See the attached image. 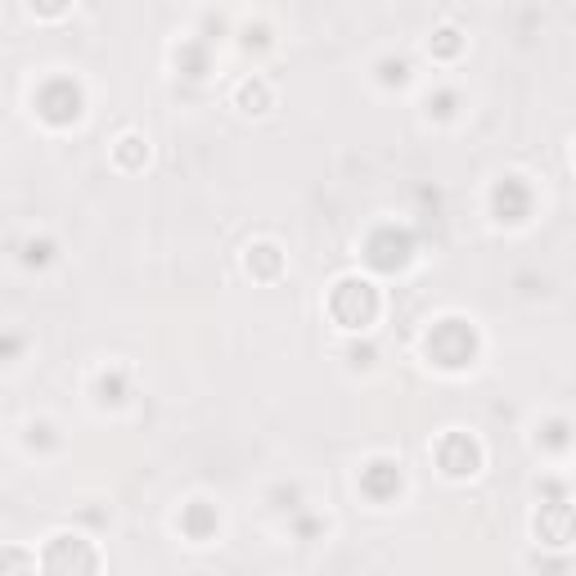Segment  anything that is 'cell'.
<instances>
[{
    "label": "cell",
    "mask_w": 576,
    "mask_h": 576,
    "mask_svg": "<svg viewBox=\"0 0 576 576\" xmlns=\"http://www.w3.org/2000/svg\"><path fill=\"white\" fill-rule=\"evenodd\" d=\"M378 360V347L374 342H347V365L351 369H369Z\"/></svg>",
    "instance_id": "obj_27"
},
{
    "label": "cell",
    "mask_w": 576,
    "mask_h": 576,
    "mask_svg": "<svg viewBox=\"0 0 576 576\" xmlns=\"http://www.w3.org/2000/svg\"><path fill=\"white\" fill-rule=\"evenodd\" d=\"M95 401L99 405H108V410H117V405H126L131 401V374H126L122 365H108V369H99L95 374Z\"/></svg>",
    "instance_id": "obj_12"
},
{
    "label": "cell",
    "mask_w": 576,
    "mask_h": 576,
    "mask_svg": "<svg viewBox=\"0 0 576 576\" xmlns=\"http://www.w3.org/2000/svg\"><path fill=\"white\" fill-rule=\"evenodd\" d=\"M410 77H414V63L405 59V54H383V59L374 63V81L383 90H401V86H410Z\"/></svg>",
    "instance_id": "obj_14"
},
{
    "label": "cell",
    "mask_w": 576,
    "mask_h": 576,
    "mask_svg": "<svg viewBox=\"0 0 576 576\" xmlns=\"http://www.w3.org/2000/svg\"><path fill=\"white\" fill-rule=\"evenodd\" d=\"M423 356L437 369L459 374V369L477 365V356H482V333H477V324L464 320V315H441V320L423 333Z\"/></svg>",
    "instance_id": "obj_1"
},
{
    "label": "cell",
    "mask_w": 576,
    "mask_h": 576,
    "mask_svg": "<svg viewBox=\"0 0 576 576\" xmlns=\"http://www.w3.org/2000/svg\"><path fill=\"white\" fill-rule=\"evenodd\" d=\"M536 491H540V500H572V495H567V486L558 482V477H545Z\"/></svg>",
    "instance_id": "obj_29"
},
{
    "label": "cell",
    "mask_w": 576,
    "mask_h": 576,
    "mask_svg": "<svg viewBox=\"0 0 576 576\" xmlns=\"http://www.w3.org/2000/svg\"><path fill=\"white\" fill-rule=\"evenodd\" d=\"M0 576H41L36 572V558L18 545H0Z\"/></svg>",
    "instance_id": "obj_22"
},
{
    "label": "cell",
    "mask_w": 576,
    "mask_h": 576,
    "mask_svg": "<svg viewBox=\"0 0 576 576\" xmlns=\"http://www.w3.org/2000/svg\"><path fill=\"white\" fill-rule=\"evenodd\" d=\"M239 45H243V50H270V27L266 23H248V27H243V32H239Z\"/></svg>",
    "instance_id": "obj_26"
},
{
    "label": "cell",
    "mask_w": 576,
    "mask_h": 576,
    "mask_svg": "<svg viewBox=\"0 0 576 576\" xmlns=\"http://www.w3.org/2000/svg\"><path fill=\"white\" fill-rule=\"evenodd\" d=\"M32 14H45V18H59V14H63V5H41V9H32Z\"/></svg>",
    "instance_id": "obj_31"
},
{
    "label": "cell",
    "mask_w": 576,
    "mask_h": 576,
    "mask_svg": "<svg viewBox=\"0 0 576 576\" xmlns=\"http://www.w3.org/2000/svg\"><path fill=\"white\" fill-rule=\"evenodd\" d=\"M486 207H491L495 225H527L536 212V189L527 176H500L486 194Z\"/></svg>",
    "instance_id": "obj_6"
},
{
    "label": "cell",
    "mask_w": 576,
    "mask_h": 576,
    "mask_svg": "<svg viewBox=\"0 0 576 576\" xmlns=\"http://www.w3.org/2000/svg\"><path fill=\"white\" fill-rule=\"evenodd\" d=\"M540 446H545V450H554V455H558V450H567V446H572V423H567V419H549L545 423V428H540Z\"/></svg>",
    "instance_id": "obj_24"
},
{
    "label": "cell",
    "mask_w": 576,
    "mask_h": 576,
    "mask_svg": "<svg viewBox=\"0 0 576 576\" xmlns=\"http://www.w3.org/2000/svg\"><path fill=\"white\" fill-rule=\"evenodd\" d=\"M18 261H23L27 270H45L54 261V239H45V234H32V239H23V248H18Z\"/></svg>",
    "instance_id": "obj_21"
},
{
    "label": "cell",
    "mask_w": 576,
    "mask_h": 576,
    "mask_svg": "<svg viewBox=\"0 0 576 576\" xmlns=\"http://www.w3.org/2000/svg\"><path fill=\"white\" fill-rule=\"evenodd\" d=\"M423 108H428V117H437V122H450V117L464 108V95H459L455 86H437V90H428Z\"/></svg>",
    "instance_id": "obj_17"
},
{
    "label": "cell",
    "mask_w": 576,
    "mask_h": 576,
    "mask_svg": "<svg viewBox=\"0 0 576 576\" xmlns=\"http://www.w3.org/2000/svg\"><path fill=\"white\" fill-rule=\"evenodd\" d=\"M171 63H176L180 77L198 86V81H207V72H212V45L189 36V41H180L176 50H171Z\"/></svg>",
    "instance_id": "obj_11"
},
{
    "label": "cell",
    "mask_w": 576,
    "mask_h": 576,
    "mask_svg": "<svg viewBox=\"0 0 576 576\" xmlns=\"http://www.w3.org/2000/svg\"><path fill=\"white\" fill-rule=\"evenodd\" d=\"M23 351H27L23 333H18V329H0V365H14Z\"/></svg>",
    "instance_id": "obj_25"
},
{
    "label": "cell",
    "mask_w": 576,
    "mask_h": 576,
    "mask_svg": "<svg viewBox=\"0 0 576 576\" xmlns=\"http://www.w3.org/2000/svg\"><path fill=\"white\" fill-rule=\"evenodd\" d=\"M243 266H248L252 279H279L284 275V252H279L275 243H252L248 257H243Z\"/></svg>",
    "instance_id": "obj_13"
},
{
    "label": "cell",
    "mask_w": 576,
    "mask_h": 576,
    "mask_svg": "<svg viewBox=\"0 0 576 576\" xmlns=\"http://www.w3.org/2000/svg\"><path fill=\"white\" fill-rule=\"evenodd\" d=\"M32 108L45 126H54V131L77 126L81 113H86V86H81L77 77H68V72H54V77H45L41 86H36Z\"/></svg>",
    "instance_id": "obj_3"
},
{
    "label": "cell",
    "mask_w": 576,
    "mask_h": 576,
    "mask_svg": "<svg viewBox=\"0 0 576 576\" xmlns=\"http://www.w3.org/2000/svg\"><path fill=\"white\" fill-rule=\"evenodd\" d=\"M329 315L342 324V329L360 333L378 320V288L360 275H347L329 288Z\"/></svg>",
    "instance_id": "obj_5"
},
{
    "label": "cell",
    "mask_w": 576,
    "mask_h": 576,
    "mask_svg": "<svg viewBox=\"0 0 576 576\" xmlns=\"http://www.w3.org/2000/svg\"><path fill=\"white\" fill-rule=\"evenodd\" d=\"M176 527H180V536H185V540L207 545V540L221 531V509H216L212 500H189V504H180Z\"/></svg>",
    "instance_id": "obj_10"
},
{
    "label": "cell",
    "mask_w": 576,
    "mask_h": 576,
    "mask_svg": "<svg viewBox=\"0 0 576 576\" xmlns=\"http://www.w3.org/2000/svg\"><path fill=\"white\" fill-rule=\"evenodd\" d=\"M113 162L122 171H135L149 162V144H144V135H122V140L113 144Z\"/></svg>",
    "instance_id": "obj_19"
},
{
    "label": "cell",
    "mask_w": 576,
    "mask_h": 576,
    "mask_svg": "<svg viewBox=\"0 0 576 576\" xmlns=\"http://www.w3.org/2000/svg\"><path fill=\"white\" fill-rule=\"evenodd\" d=\"M428 54L432 59H459V54H464V32H459V27H437V32L428 36Z\"/></svg>",
    "instance_id": "obj_20"
},
{
    "label": "cell",
    "mask_w": 576,
    "mask_h": 576,
    "mask_svg": "<svg viewBox=\"0 0 576 576\" xmlns=\"http://www.w3.org/2000/svg\"><path fill=\"white\" fill-rule=\"evenodd\" d=\"M414 203L423 207V216H441V194H437V189H428V185H423L419 194H414Z\"/></svg>",
    "instance_id": "obj_28"
},
{
    "label": "cell",
    "mask_w": 576,
    "mask_h": 576,
    "mask_svg": "<svg viewBox=\"0 0 576 576\" xmlns=\"http://www.w3.org/2000/svg\"><path fill=\"white\" fill-rule=\"evenodd\" d=\"M36 572L41 576H99V549L86 536L59 531V536L45 540L41 558H36Z\"/></svg>",
    "instance_id": "obj_4"
},
{
    "label": "cell",
    "mask_w": 576,
    "mask_h": 576,
    "mask_svg": "<svg viewBox=\"0 0 576 576\" xmlns=\"http://www.w3.org/2000/svg\"><path fill=\"white\" fill-rule=\"evenodd\" d=\"M531 527H536V540L545 549H567V540H572V500H545Z\"/></svg>",
    "instance_id": "obj_9"
},
{
    "label": "cell",
    "mask_w": 576,
    "mask_h": 576,
    "mask_svg": "<svg viewBox=\"0 0 576 576\" xmlns=\"http://www.w3.org/2000/svg\"><path fill=\"white\" fill-rule=\"evenodd\" d=\"M234 104H239L243 113H266V108H270V86L261 77L239 81V90H234Z\"/></svg>",
    "instance_id": "obj_18"
},
{
    "label": "cell",
    "mask_w": 576,
    "mask_h": 576,
    "mask_svg": "<svg viewBox=\"0 0 576 576\" xmlns=\"http://www.w3.org/2000/svg\"><path fill=\"white\" fill-rule=\"evenodd\" d=\"M405 491V464L392 455H374L360 464V495L374 504H392Z\"/></svg>",
    "instance_id": "obj_8"
},
{
    "label": "cell",
    "mask_w": 576,
    "mask_h": 576,
    "mask_svg": "<svg viewBox=\"0 0 576 576\" xmlns=\"http://www.w3.org/2000/svg\"><path fill=\"white\" fill-rule=\"evenodd\" d=\"M23 446L32 450V455H54V450L63 446V437H59V428H54L50 419H32L23 428Z\"/></svg>",
    "instance_id": "obj_15"
},
{
    "label": "cell",
    "mask_w": 576,
    "mask_h": 576,
    "mask_svg": "<svg viewBox=\"0 0 576 576\" xmlns=\"http://www.w3.org/2000/svg\"><path fill=\"white\" fill-rule=\"evenodd\" d=\"M270 509L284 513V518H293V513L302 509V486H297V482H279V486H270Z\"/></svg>",
    "instance_id": "obj_23"
},
{
    "label": "cell",
    "mask_w": 576,
    "mask_h": 576,
    "mask_svg": "<svg viewBox=\"0 0 576 576\" xmlns=\"http://www.w3.org/2000/svg\"><path fill=\"white\" fill-rule=\"evenodd\" d=\"M536 567H545V576H567V558H536Z\"/></svg>",
    "instance_id": "obj_30"
},
{
    "label": "cell",
    "mask_w": 576,
    "mask_h": 576,
    "mask_svg": "<svg viewBox=\"0 0 576 576\" xmlns=\"http://www.w3.org/2000/svg\"><path fill=\"white\" fill-rule=\"evenodd\" d=\"M288 531H293V540H302V545H311V540H324V531H329V518L315 509H297L293 518H288Z\"/></svg>",
    "instance_id": "obj_16"
},
{
    "label": "cell",
    "mask_w": 576,
    "mask_h": 576,
    "mask_svg": "<svg viewBox=\"0 0 576 576\" xmlns=\"http://www.w3.org/2000/svg\"><path fill=\"white\" fill-rule=\"evenodd\" d=\"M414 252H419L414 230L410 225H396V221L374 225V230L365 234V243H360V257H365V266L374 270V275H401L414 261Z\"/></svg>",
    "instance_id": "obj_2"
},
{
    "label": "cell",
    "mask_w": 576,
    "mask_h": 576,
    "mask_svg": "<svg viewBox=\"0 0 576 576\" xmlns=\"http://www.w3.org/2000/svg\"><path fill=\"white\" fill-rule=\"evenodd\" d=\"M432 459H437V468L446 477H455V482H464V477H477L486 464V450L477 437H468V432H441L437 446H432Z\"/></svg>",
    "instance_id": "obj_7"
}]
</instances>
